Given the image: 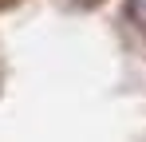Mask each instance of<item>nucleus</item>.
<instances>
[{
	"label": "nucleus",
	"mask_w": 146,
	"mask_h": 142,
	"mask_svg": "<svg viewBox=\"0 0 146 142\" xmlns=\"http://www.w3.org/2000/svg\"><path fill=\"white\" fill-rule=\"evenodd\" d=\"M126 12H130V24L146 36V0H130V4H126Z\"/></svg>",
	"instance_id": "1"
}]
</instances>
